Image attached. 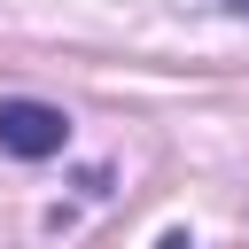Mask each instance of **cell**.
<instances>
[{"instance_id": "1", "label": "cell", "mask_w": 249, "mask_h": 249, "mask_svg": "<svg viewBox=\"0 0 249 249\" xmlns=\"http://www.w3.org/2000/svg\"><path fill=\"white\" fill-rule=\"evenodd\" d=\"M62 148H70V117H62L54 101H31V93L0 101V156L47 163V156H62Z\"/></svg>"}, {"instance_id": "2", "label": "cell", "mask_w": 249, "mask_h": 249, "mask_svg": "<svg viewBox=\"0 0 249 249\" xmlns=\"http://www.w3.org/2000/svg\"><path fill=\"white\" fill-rule=\"evenodd\" d=\"M226 8H233V16H249V0H226Z\"/></svg>"}]
</instances>
